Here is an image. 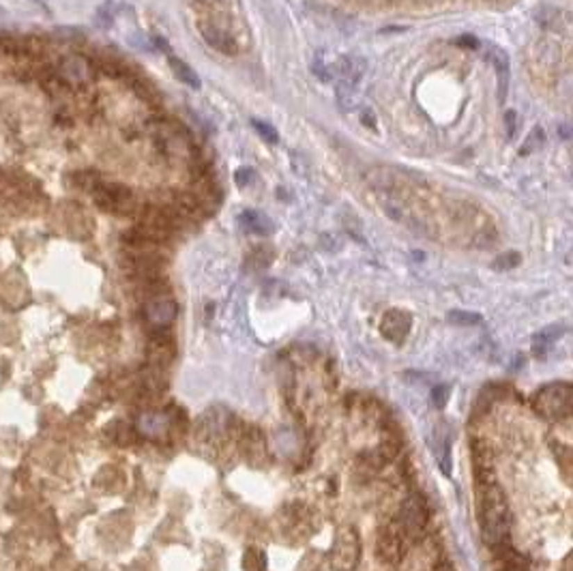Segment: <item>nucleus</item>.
Masks as SVG:
<instances>
[{
    "label": "nucleus",
    "instance_id": "1",
    "mask_svg": "<svg viewBox=\"0 0 573 571\" xmlns=\"http://www.w3.org/2000/svg\"><path fill=\"white\" fill-rule=\"evenodd\" d=\"M92 200L95 204L112 215H120V217H131L138 211V200L129 187L118 185V183H106L102 181L92 191Z\"/></svg>",
    "mask_w": 573,
    "mask_h": 571
},
{
    "label": "nucleus",
    "instance_id": "2",
    "mask_svg": "<svg viewBox=\"0 0 573 571\" xmlns=\"http://www.w3.org/2000/svg\"><path fill=\"white\" fill-rule=\"evenodd\" d=\"M573 406V391L567 383H552L545 385L535 395V410L545 419H563L571 412Z\"/></svg>",
    "mask_w": 573,
    "mask_h": 571
},
{
    "label": "nucleus",
    "instance_id": "3",
    "mask_svg": "<svg viewBox=\"0 0 573 571\" xmlns=\"http://www.w3.org/2000/svg\"><path fill=\"white\" fill-rule=\"evenodd\" d=\"M56 78L71 88H86L95 80V67L82 54H67L54 65Z\"/></svg>",
    "mask_w": 573,
    "mask_h": 571
},
{
    "label": "nucleus",
    "instance_id": "4",
    "mask_svg": "<svg viewBox=\"0 0 573 571\" xmlns=\"http://www.w3.org/2000/svg\"><path fill=\"white\" fill-rule=\"evenodd\" d=\"M197 31H200L204 43L213 49H217L219 54L226 56H234L239 52V43L232 37V33L223 26V24L215 22V19H200L197 22Z\"/></svg>",
    "mask_w": 573,
    "mask_h": 571
},
{
    "label": "nucleus",
    "instance_id": "5",
    "mask_svg": "<svg viewBox=\"0 0 573 571\" xmlns=\"http://www.w3.org/2000/svg\"><path fill=\"white\" fill-rule=\"evenodd\" d=\"M177 312H179L177 303H174L166 294L148 296L146 303H144V318H146L148 325L155 327L157 331L172 325L174 318H177Z\"/></svg>",
    "mask_w": 573,
    "mask_h": 571
},
{
    "label": "nucleus",
    "instance_id": "6",
    "mask_svg": "<svg viewBox=\"0 0 573 571\" xmlns=\"http://www.w3.org/2000/svg\"><path fill=\"white\" fill-rule=\"evenodd\" d=\"M357 561H359V539H357L355 531H341L333 545L331 563L339 571H348L357 565Z\"/></svg>",
    "mask_w": 573,
    "mask_h": 571
},
{
    "label": "nucleus",
    "instance_id": "7",
    "mask_svg": "<svg viewBox=\"0 0 573 571\" xmlns=\"http://www.w3.org/2000/svg\"><path fill=\"white\" fill-rule=\"evenodd\" d=\"M400 524H402V531L414 535V533H421L428 524V505L426 501L421 499V496H412L408 499L402 507V515H400Z\"/></svg>",
    "mask_w": 573,
    "mask_h": 571
},
{
    "label": "nucleus",
    "instance_id": "8",
    "mask_svg": "<svg viewBox=\"0 0 573 571\" xmlns=\"http://www.w3.org/2000/svg\"><path fill=\"white\" fill-rule=\"evenodd\" d=\"M410 325H412V320L406 312L402 309H391L385 314L382 318V325H380V331L382 335L389 339V341H395V344H400L408 331H410Z\"/></svg>",
    "mask_w": 573,
    "mask_h": 571
},
{
    "label": "nucleus",
    "instance_id": "9",
    "mask_svg": "<svg viewBox=\"0 0 573 571\" xmlns=\"http://www.w3.org/2000/svg\"><path fill=\"white\" fill-rule=\"evenodd\" d=\"M487 61L494 65V71H496V80H498V99L505 102L507 97V90H509V56L505 49L492 45L487 49Z\"/></svg>",
    "mask_w": 573,
    "mask_h": 571
},
{
    "label": "nucleus",
    "instance_id": "10",
    "mask_svg": "<svg viewBox=\"0 0 573 571\" xmlns=\"http://www.w3.org/2000/svg\"><path fill=\"white\" fill-rule=\"evenodd\" d=\"M239 221H241V226H243L245 232H252V234H258V236H268V234H273V230H275L271 217L260 213V211H254V209L243 211Z\"/></svg>",
    "mask_w": 573,
    "mask_h": 571
},
{
    "label": "nucleus",
    "instance_id": "11",
    "mask_svg": "<svg viewBox=\"0 0 573 571\" xmlns=\"http://www.w3.org/2000/svg\"><path fill=\"white\" fill-rule=\"evenodd\" d=\"M494 550H496V561H494L496 571H528V561L522 558L517 552H513L507 543L498 545Z\"/></svg>",
    "mask_w": 573,
    "mask_h": 571
},
{
    "label": "nucleus",
    "instance_id": "12",
    "mask_svg": "<svg viewBox=\"0 0 573 571\" xmlns=\"http://www.w3.org/2000/svg\"><path fill=\"white\" fill-rule=\"evenodd\" d=\"M168 65H170V69H172V73H174V78H179V82H183V84H187L189 88H195V90L202 86L200 76H197V73H195L185 61H181V58H177V56H170V58H168Z\"/></svg>",
    "mask_w": 573,
    "mask_h": 571
},
{
    "label": "nucleus",
    "instance_id": "13",
    "mask_svg": "<svg viewBox=\"0 0 573 571\" xmlns=\"http://www.w3.org/2000/svg\"><path fill=\"white\" fill-rule=\"evenodd\" d=\"M314 73L322 82H333L337 76V56L325 52V49L318 52L314 58Z\"/></svg>",
    "mask_w": 573,
    "mask_h": 571
},
{
    "label": "nucleus",
    "instance_id": "14",
    "mask_svg": "<svg viewBox=\"0 0 573 571\" xmlns=\"http://www.w3.org/2000/svg\"><path fill=\"white\" fill-rule=\"evenodd\" d=\"M335 93H337V104L344 112H353L359 108V86L335 82Z\"/></svg>",
    "mask_w": 573,
    "mask_h": 571
},
{
    "label": "nucleus",
    "instance_id": "15",
    "mask_svg": "<svg viewBox=\"0 0 573 571\" xmlns=\"http://www.w3.org/2000/svg\"><path fill=\"white\" fill-rule=\"evenodd\" d=\"M71 183L76 185L78 189H84V191H92L99 183H102V177L97 175L92 170H78L71 175Z\"/></svg>",
    "mask_w": 573,
    "mask_h": 571
},
{
    "label": "nucleus",
    "instance_id": "16",
    "mask_svg": "<svg viewBox=\"0 0 573 571\" xmlns=\"http://www.w3.org/2000/svg\"><path fill=\"white\" fill-rule=\"evenodd\" d=\"M446 320L451 322V325H458V327H472V325H481V316L475 314V312H464V309H453L446 314Z\"/></svg>",
    "mask_w": 573,
    "mask_h": 571
},
{
    "label": "nucleus",
    "instance_id": "17",
    "mask_svg": "<svg viewBox=\"0 0 573 571\" xmlns=\"http://www.w3.org/2000/svg\"><path fill=\"white\" fill-rule=\"evenodd\" d=\"M565 333V329L558 325H554V327H547V329H543V331H539V335L535 337V351L539 353V351H545V346H550L552 341H556L560 335Z\"/></svg>",
    "mask_w": 573,
    "mask_h": 571
},
{
    "label": "nucleus",
    "instance_id": "18",
    "mask_svg": "<svg viewBox=\"0 0 573 571\" xmlns=\"http://www.w3.org/2000/svg\"><path fill=\"white\" fill-rule=\"evenodd\" d=\"M254 129L262 136V140H266V142H271V144H277V140H280V134H277V129L275 127H271L268 122H262V120H254Z\"/></svg>",
    "mask_w": 573,
    "mask_h": 571
},
{
    "label": "nucleus",
    "instance_id": "19",
    "mask_svg": "<svg viewBox=\"0 0 573 571\" xmlns=\"http://www.w3.org/2000/svg\"><path fill=\"white\" fill-rule=\"evenodd\" d=\"M522 262V256L517 254V252H507V254H503V256H498L496 260H494V268H515L517 264Z\"/></svg>",
    "mask_w": 573,
    "mask_h": 571
},
{
    "label": "nucleus",
    "instance_id": "20",
    "mask_svg": "<svg viewBox=\"0 0 573 571\" xmlns=\"http://www.w3.org/2000/svg\"><path fill=\"white\" fill-rule=\"evenodd\" d=\"M543 142V129L541 127H535L531 131V136L526 138L524 146H522V155H528L531 151H535V148H539V144Z\"/></svg>",
    "mask_w": 573,
    "mask_h": 571
},
{
    "label": "nucleus",
    "instance_id": "21",
    "mask_svg": "<svg viewBox=\"0 0 573 571\" xmlns=\"http://www.w3.org/2000/svg\"><path fill=\"white\" fill-rule=\"evenodd\" d=\"M449 393H451V387L449 385H438L436 389H434V404L438 406V408H442L444 404H446V397H449Z\"/></svg>",
    "mask_w": 573,
    "mask_h": 571
},
{
    "label": "nucleus",
    "instance_id": "22",
    "mask_svg": "<svg viewBox=\"0 0 573 571\" xmlns=\"http://www.w3.org/2000/svg\"><path fill=\"white\" fill-rule=\"evenodd\" d=\"M112 19H114V15H112V7H110V3H108L106 7L99 9V13H97V24H99V26L108 29V26H112Z\"/></svg>",
    "mask_w": 573,
    "mask_h": 571
},
{
    "label": "nucleus",
    "instance_id": "23",
    "mask_svg": "<svg viewBox=\"0 0 573 571\" xmlns=\"http://www.w3.org/2000/svg\"><path fill=\"white\" fill-rule=\"evenodd\" d=\"M505 127H507V138L513 140L515 138V127H517V114L513 110L505 112Z\"/></svg>",
    "mask_w": 573,
    "mask_h": 571
},
{
    "label": "nucleus",
    "instance_id": "24",
    "mask_svg": "<svg viewBox=\"0 0 573 571\" xmlns=\"http://www.w3.org/2000/svg\"><path fill=\"white\" fill-rule=\"evenodd\" d=\"M234 179H236V185H239V187H247L249 183L254 181V170H252V168H241V170L236 172Z\"/></svg>",
    "mask_w": 573,
    "mask_h": 571
},
{
    "label": "nucleus",
    "instance_id": "25",
    "mask_svg": "<svg viewBox=\"0 0 573 571\" xmlns=\"http://www.w3.org/2000/svg\"><path fill=\"white\" fill-rule=\"evenodd\" d=\"M195 3L207 9H221V7H226L230 0H195Z\"/></svg>",
    "mask_w": 573,
    "mask_h": 571
},
{
    "label": "nucleus",
    "instance_id": "26",
    "mask_svg": "<svg viewBox=\"0 0 573 571\" xmlns=\"http://www.w3.org/2000/svg\"><path fill=\"white\" fill-rule=\"evenodd\" d=\"M458 45H464V47H479V39L477 37H472V35H462L458 37Z\"/></svg>",
    "mask_w": 573,
    "mask_h": 571
},
{
    "label": "nucleus",
    "instance_id": "27",
    "mask_svg": "<svg viewBox=\"0 0 573 571\" xmlns=\"http://www.w3.org/2000/svg\"><path fill=\"white\" fill-rule=\"evenodd\" d=\"M363 125L369 129H376V116H373L371 110H363Z\"/></svg>",
    "mask_w": 573,
    "mask_h": 571
}]
</instances>
